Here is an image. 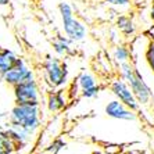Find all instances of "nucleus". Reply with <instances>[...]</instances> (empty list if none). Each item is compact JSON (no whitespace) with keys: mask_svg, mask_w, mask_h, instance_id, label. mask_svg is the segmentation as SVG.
Returning <instances> with one entry per match:
<instances>
[{"mask_svg":"<svg viewBox=\"0 0 154 154\" xmlns=\"http://www.w3.org/2000/svg\"><path fill=\"white\" fill-rule=\"evenodd\" d=\"M10 122L36 135L42 125L40 104H15L10 112Z\"/></svg>","mask_w":154,"mask_h":154,"instance_id":"f257e3e1","label":"nucleus"},{"mask_svg":"<svg viewBox=\"0 0 154 154\" xmlns=\"http://www.w3.org/2000/svg\"><path fill=\"white\" fill-rule=\"evenodd\" d=\"M45 79L53 89H61L68 83V68L58 57L47 54L42 63Z\"/></svg>","mask_w":154,"mask_h":154,"instance_id":"f03ea898","label":"nucleus"},{"mask_svg":"<svg viewBox=\"0 0 154 154\" xmlns=\"http://www.w3.org/2000/svg\"><path fill=\"white\" fill-rule=\"evenodd\" d=\"M110 90H111V93L115 96V99H118L119 101H122L131 110H133V111H136V112L140 110V103L137 101L136 97H135L129 83L125 82L124 79H121L119 76L112 79L111 83H110Z\"/></svg>","mask_w":154,"mask_h":154,"instance_id":"7ed1b4c3","label":"nucleus"},{"mask_svg":"<svg viewBox=\"0 0 154 154\" xmlns=\"http://www.w3.org/2000/svg\"><path fill=\"white\" fill-rule=\"evenodd\" d=\"M15 104H40V90L36 79L14 86Z\"/></svg>","mask_w":154,"mask_h":154,"instance_id":"20e7f679","label":"nucleus"},{"mask_svg":"<svg viewBox=\"0 0 154 154\" xmlns=\"http://www.w3.org/2000/svg\"><path fill=\"white\" fill-rule=\"evenodd\" d=\"M2 78H3V81L6 83H8V85L14 88V86L20 85V83L25 82V81L35 79V75H33L32 69H29V67L25 64V61L22 58H18L17 64L13 65Z\"/></svg>","mask_w":154,"mask_h":154,"instance_id":"39448f33","label":"nucleus"},{"mask_svg":"<svg viewBox=\"0 0 154 154\" xmlns=\"http://www.w3.org/2000/svg\"><path fill=\"white\" fill-rule=\"evenodd\" d=\"M131 89H132L135 97L137 99V101L140 103V106H146V104L150 103L151 100V89L150 86L146 83V81L143 79L140 71L136 68L135 71V75L128 81Z\"/></svg>","mask_w":154,"mask_h":154,"instance_id":"423d86ee","label":"nucleus"},{"mask_svg":"<svg viewBox=\"0 0 154 154\" xmlns=\"http://www.w3.org/2000/svg\"><path fill=\"white\" fill-rule=\"evenodd\" d=\"M104 112L110 118L121 119V121H135L137 118L136 111L131 110L128 106H125L118 99H114V100L108 101L106 108H104Z\"/></svg>","mask_w":154,"mask_h":154,"instance_id":"0eeeda50","label":"nucleus"},{"mask_svg":"<svg viewBox=\"0 0 154 154\" xmlns=\"http://www.w3.org/2000/svg\"><path fill=\"white\" fill-rule=\"evenodd\" d=\"M63 31L72 42H82L88 36V26L75 15L67 21H63Z\"/></svg>","mask_w":154,"mask_h":154,"instance_id":"6e6552de","label":"nucleus"},{"mask_svg":"<svg viewBox=\"0 0 154 154\" xmlns=\"http://www.w3.org/2000/svg\"><path fill=\"white\" fill-rule=\"evenodd\" d=\"M71 100L68 96V92H65L63 89H58V90H54V92H49L46 97V107L49 110V112H60L63 111L68 101Z\"/></svg>","mask_w":154,"mask_h":154,"instance_id":"1a4fd4ad","label":"nucleus"},{"mask_svg":"<svg viewBox=\"0 0 154 154\" xmlns=\"http://www.w3.org/2000/svg\"><path fill=\"white\" fill-rule=\"evenodd\" d=\"M4 131H6V133L10 136V139H13L15 142L17 147L29 143V142L32 140V137L35 136L32 132H29L28 129L22 128V126H20V125H15V124H11V122Z\"/></svg>","mask_w":154,"mask_h":154,"instance_id":"9d476101","label":"nucleus"},{"mask_svg":"<svg viewBox=\"0 0 154 154\" xmlns=\"http://www.w3.org/2000/svg\"><path fill=\"white\" fill-rule=\"evenodd\" d=\"M115 26L125 38H133L137 32V26L132 20V17L125 14H119L115 18Z\"/></svg>","mask_w":154,"mask_h":154,"instance_id":"9b49d317","label":"nucleus"},{"mask_svg":"<svg viewBox=\"0 0 154 154\" xmlns=\"http://www.w3.org/2000/svg\"><path fill=\"white\" fill-rule=\"evenodd\" d=\"M72 40L69 39L67 35H60V33H57V35L54 36L53 39V43H51V46H53V51L56 54H57L58 57H65V56H68L69 53H72Z\"/></svg>","mask_w":154,"mask_h":154,"instance_id":"f8f14e48","label":"nucleus"},{"mask_svg":"<svg viewBox=\"0 0 154 154\" xmlns=\"http://www.w3.org/2000/svg\"><path fill=\"white\" fill-rule=\"evenodd\" d=\"M131 58H132V50L129 49V46L124 43H117L112 49V60L117 64H121L125 61H131Z\"/></svg>","mask_w":154,"mask_h":154,"instance_id":"ddd939ff","label":"nucleus"},{"mask_svg":"<svg viewBox=\"0 0 154 154\" xmlns=\"http://www.w3.org/2000/svg\"><path fill=\"white\" fill-rule=\"evenodd\" d=\"M76 83H78V86L81 88V90L83 89H88V88H92V86H96L97 85V81L96 78H94L90 72L88 71H82L81 74H79L78 76H76Z\"/></svg>","mask_w":154,"mask_h":154,"instance_id":"4468645a","label":"nucleus"},{"mask_svg":"<svg viewBox=\"0 0 154 154\" xmlns=\"http://www.w3.org/2000/svg\"><path fill=\"white\" fill-rule=\"evenodd\" d=\"M135 71H136V67L133 65L132 61H125V63L118 64V76L124 79L125 82H128L135 75Z\"/></svg>","mask_w":154,"mask_h":154,"instance_id":"2eb2a0df","label":"nucleus"},{"mask_svg":"<svg viewBox=\"0 0 154 154\" xmlns=\"http://www.w3.org/2000/svg\"><path fill=\"white\" fill-rule=\"evenodd\" d=\"M58 13L61 15V21H67V20L74 17V8L67 2H60L58 3Z\"/></svg>","mask_w":154,"mask_h":154,"instance_id":"dca6fc26","label":"nucleus"},{"mask_svg":"<svg viewBox=\"0 0 154 154\" xmlns=\"http://www.w3.org/2000/svg\"><path fill=\"white\" fill-rule=\"evenodd\" d=\"M144 58H146L149 68L154 72V39H151L149 42V46H147L146 53H144Z\"/></svg>","mask_w":154,"mask_h":154,"instance_id":"f3484780","label":"nucleus"},{"mask_svg":"<svg viewBox=\"0 0 154 154\" xmlns=\"http://www.w3.org/2000/svg\"><path fill=\"white\" fill-rule=\"evenodd\" d=\"M64 146H65V142L63 139H54V140H51V143L47 146V149L45 151L49 154H57L58 151L63 150Z\"/></svg>","mask_w":154,"mask_h":154,"instance_id":"a211bd4d","label":"nucleus"},{"mask_svg":"<svg viewBox=\"0 0 154 154\" xmlns=\"http://www.w3.org/2000/svg\"><path fill=\"white\" fill-rule=\"evenodd\" d=\"M99 92H100V86L96 85V86H92V88H88V89H83L81 92V96L83 99H93V97H96L99 94Z\"/></svg>","mask_w":154,"mask_h":154,"instance_id":"6ab92c4d","label":"nucleus"},{"mask_svg":"<svg viewBox=\"0 0 154 154\" xmlns=\"http://www.w3.org/2000/svg\"><path fill=\"white\" fill-rule=\"evenodd\" d=\"M104 2L117 8H128L132 4V0H104Z\"/></svg>","mask_w":154,"mask_h":154,"instance_id":"aec40b11","label":"nucleus"},{"mask_svg":"<svg viewBox=\"0 0 154 154\" xmlns=\"http://www.w3.org/2000/svg\"><path fill=\"white\" fill-rule=\"evenodd\" d=\"M11 67L8 65V63L6 60H4V57H3V54H2V51H0V76H3L6 72L10 69Z\"/></svg>","mask_w":154,"mask_h":154,"instance_id":"412c9836","label":"nucleus"},{"mask_svg":"<svg viewBox=\"0 0 154 154\" xmlns=\"http://www.w3.org/2000/svg\"><path fill=\"white\" fill-rule=\"evenodd\" d=\"M149 17L154 22V0H153V3L150 4V8H149Z\"/></svg>","mask_w":154,"mask_h":154,"instance_id":"4be33fe9","label":"nucleus"},{"mask_svg":"<svg viewBox=\"0 0 154 154\" xmlns=\"http://www.w3.org/2000/svg\"><path fill=\"white\" fill-rule=\"evenodd\" d=\"M11 3V0H0V6H8Z\"/></svg>","mask_w":154,"mask_h":154,"instance_id":"5701e85b","label":"nucleus"},{"mask_svg":"<svg viewBox=\"0 0 154 154\" xmlns=\"http://www.w3.org/2000/svg\"><path fill=\"white\" fill-rule=\"evenodd\" d=\"M33 2H38V3H42V2H45V0H33Z\"/></svg>","mask_w":154,"mask_h":154,"instance_id":"b1692460","label":"nucleus"},{"mask_svg":"<svg viewBox=\"0 0 154 154\" xmlns=\"http://www.w3.org/2000/svg\"><path fill=\"white\" fill-rule=\"evenodd\" d=\"M94 154H110V153H94Z\"/></svg>","mask_w":154,"mask_h":154,"instance_id":"393cba45","label":"nucleus"},{"mask_svg":"<svg viewBox=\"0 0 154 154\" xmlns=\"http://www.w3.org/2000/svg\"><path fill=\"white\" fill-rule=\"evenodd\" d=\"M143 2H150V0H143Z\"/></svg>","mask_w":154,"mask_h":154,"instance_id":"a878e982","label":"nucleus"},{"mask_svg":"<svg viewBox=\"0 0 154 154\" xmlns=\"http://www.w3.org/2000/svg\"><path fill=\"white\" fill-rule=\"evenodd\" d=\"M137 154H142V153H137Z\"/></svg>","mask_w":154,"mask_h":154,"instance_id":"bb28decb","label":"nucleus"}]
</instances>
